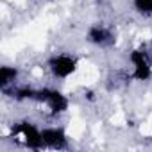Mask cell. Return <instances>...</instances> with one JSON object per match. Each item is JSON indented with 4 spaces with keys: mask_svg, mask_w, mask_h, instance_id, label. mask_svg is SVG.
Masks as SVG:
<instances>
[{
    "mask_svg": "<svg viewBox=\"0 0 152 152\" xmlns=\"http://www.w3.org/2000/svg\"><path fill=\"white\" fill-rule=\"evenodd\" d=\"M11 136L15 138H20L23 141V145L31 150H41L45 148V143H43V134H41V129L36 127L32 122L29 120H22V122H16L13 127H11Z\"/></svg>",
    "mask_w": 152,
    "mask_h": 152,
    "instance_id": "6da1fadb",
    "label": "cell"
},
{
    "mask_svg": "<svg viewBox=\"0 0 152 152\" xmlns=\"http://www.w3.org/2000/svg\"><path fill=\"white\" fill-rule=\"evenodd\" d=\"M34 100L39 102V104H45L52 116H59V115L66 113L68 107H70L68 97L63 91L56 90V88H39V90H36V99Z\"/></svg>",
    "mask_w": 152,
    "mask_h": 152,
    "instance_id": "7a4b0ae2",
    "label": "cell"
},
{
    "mask_svg": "<svg viewBox=\"0 0 152 152\" xmlns=\"http://www.w3.org/2000/svg\"><path fill=\"white\" fill-rule=\"evenodd\" d=\"M47 68L56 79H68L77 72L79 59L72 54H54L47 59Z\"/></svg>",
    "mask_w": 152,
    "mask_h": 152,
    "instance_id": "3957f363",
    "label": "cell"
},
{
    "mask_svg": "<svg viewBox=\"0 0 152 152\" xmlns=\"http://www.w3.org/2000/svg\"><path fill=\"white\" fill-rule=\"evenodd\" d=\"M129 61L132 64V73L131 77L138 83H145L152 77V64L148 59V54L143 48H134L129 54Z\"/></svg>",
    "mask_w": 152,
    "mask_h": 152,
    "instance_id": "277c9868",
    "label": "cell"
},
{
    "mask_svg": "<svg viewBox=\"0 0 152 152\" xmlns=\"http://www.w3.org/2000/svg\"><path fill=\"white\" fill-rule=\"evenodd\" d=\"M86 39L88 43L100 47V48H109L115 45L116 41V34L113 32V29L102 25V23H95L86 31Z\"/></svg>",
    "mask_w": 152,
    "mask_h": 152,
    "instance_id": "5b68a950",
    "label": "cell"
},
{
    "mask_svg": "<svg viewBox=\"0 0 152 152\" xmlns=\"http://www.w3.org/2000/svg\"><path fill=\"white\" fill-rule=\"evenodd\" d=\"M41 134H43L45 148H52V150H64V148H68V136H66V131L61 125L43 127Z\"/></svg>",
    "mask_w": 152,
    "mask_h": 152,
    "instance_id": "8992f818",
    "label": "cell"
},
{
    "mask_svg": "<svg viewBox=\"0 0 152 152\" xmlns=\"http://www.w3.org/2000/svg\"><path fill=\"white\" fill-rule=\"evenodd\" d=\"M16 81H18V68L9 64H4L0 68V90H2V93L13 90L16 86Z\"/></svg>",
    "mask_w": 152,
    "mask_h": 152,
    "instance_id": "52a82bcc",
    "label": "cell"
},
{
    "mask_svg": "<svg viewBox=\"0 0 152 152\" xmlns=\"http://www.w3.org/2000/svg\"><path fill=\"white\" fill-rule=\"evenodd\" d=\"M132 9L140 16H152V0H132Z\"/></svg>",
    "mask_w": 152,
    "mask_h": 152,
    "instance_id": "ba28073f",
    "label": "cell"
},
{
    "mask_svg": "<svg viewBox=\"0 0 152 152\" xmlns=\"http://www.w3.org/2000/svg\"><path fill=\"white\" fill-rule=\"evenodd\" d=\"M150 48H152V39H150Z\"/></svg>",
    "mask_w": 152,
    "mask_h": 152,
    "instance_id": "9c48e42d",
    "label": "cell"
}]
</instances>
